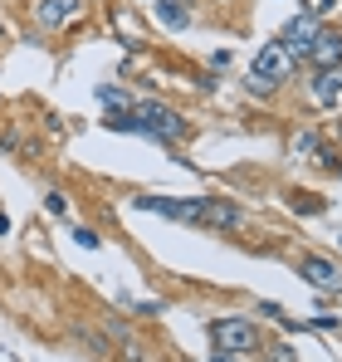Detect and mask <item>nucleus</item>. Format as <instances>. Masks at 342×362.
I'll list each match as a JSON object with an SVG mask.
<instances>
[{"instance_id": "nucleus-13", "label": "nucleus", "mask_w": 342, "mask_h": 362, "mask_svg": "<svg viewBox=\"0 0 342 362\" xmlns=\"http://www.w3.org/2000/svg\"><path fill=\"white\" fill-rule=\"evenodd\" d=\"M293 152H318V132H298L293 137Z\"/></svg>"}, {"instance_id": "nucleus-2", "label": "nucleus", "mask_w": 342, "mask_h": 362, "mask_svg": "<svg viewBox=\"0 0 342 362\" xmlns=\"http://www.w3.org/2000/svg\"><path fill=\"white\" fill-rule=\"evenodd\" d=\"M108 127H117V132H142V137H157V142H176V137L186 132V127H181V118L171 113L167 103H152V98L132 103V113L108 118Z\"/></svg>"}, {"instance_id": "nucleus-15", "label": "nucleus", "mask_w": 342, "mask_h": 362, "mask_svg": "<svg viewBox=\"0 0 342 362\" xmlns=\"http://www.w3.org/2000/svg\"><path fill=\"white\" fill-rule=\"evenodd\" d=\"M211 362H240V353H216Z\"/></svg>"}, {"instance_id": "nucleus-1", "label": "nucleus", "mask_w": 342, "mask_h": 362, "mask_svg": "<svg viewBox=\"0 0 342 362\" xmlns=\"http://www.w3.org/2000/svg\"><path fill=\"white\" fill-rule=\"evenodd\" d=\"M132 206L137 211H157L167 221H186V226H216V230L240 226V206L220 201V196H137Z\"/></svg>"}, {"instance_id": "nucleus-14", "label": "nucleus", "mask_w": 342, "mask_h": 362, "mask_svg": "<svg viewBox=\"0 0 342 362\" xmlns=\"http://www.w3.org/2000/svg\"><path fill=\"white\" fill-rule=\"evenodd\" d=\"M73 240L83 245V250H98V235H93V230H83V226H78V230H73Z\"/></svg>"}, {"instance_id": "nucleus-11", "label": "nucleus", "mask_w": 342, "mask_h": 362, "mask_svg": "<svg viewBox=\"0 0 342 362\" xmlns=\"http://www.w3.org/2000/svg\"><path fill=\"white\" fill-rule=\"evenodd\" d=\"M98 103H103L108 113H132V98H127L122 88H113V83H103V88H98Z\"/></svg>"}, {"instance_id": "nucleus-17", "label": "nucleus", "mask_w": 342, "mask_h": 362, "mask_svg": "<svg viewBox=\"0 0 342 362\" xmlns=\"http://www.w3.org/2000/svg\"><path fill=\"white\" fill-rule=\"evenodd\" d=\"M338 245H342V230H338Z\"/></svg>"}, {"instance_id": "nucleus-8", "label": "nucleus", "mask_w": 342, "mask_h": 362, "mask_svg": "<svg viewBox=\"0 0 342 362\" xmlns=\"http://www.w3.org/2000/svg\"><path fill=\"white\" fill-rule=\"evenodd\" d=\"M78 10H83V0H40V25H69V20H78Z\"/></svg>"}, {"instance_id": "nucleus-10", "label": "nucleus", "mask_w": 342, "mask_h": 362, "mask_svg": "<svg viewBox=\"0 0 342 362\" xmlns=\"http://www.w3.org/2000/svg\"><path fill=\"white\" fill-rule=\"evenodd\" d=\"M157 20H162L167 30H181V25L191 20V10H186V5H176V0H157Z\"/></svg>"}, {"instance_id": "nucleus-5", "label": "nucleus", "mask_w": 342, "mask_h": 362, "mask_svg": "<svg viewBox=\"0 0 342 362\" xmlns=\"http://www.w3.org/2000/svg\"><path fill=\"white\" fill-rule=\"evenodd\" d=\"M298 274H303L313 289H323V294H342L338 264H328V259H318V255H303V259H298Z\"/></svg>"}, {"instance_id": "nucleus-12", "label": "nucleus", "mask_w": 342, "mask_h": 362, "mask_svg": "<svg viewBox=\"0 0 342 362\" xmlns=\"http://www.w3.org/2000/svg\"><path fill=\"white\" fill-rule=\"evenodd\" d=\"M45 211H49V216H69V201H64L59 191H49V196H45Z\"/></svg>"}, {"instance_id": "nucleus-16", "label": "nucleus", "mask_w": 342, "mask_h": 362, "mask_svg": "<svg viewBox=\"0 0 342 362\" xmlns=\"http://www.w3.org/2000/svg\"><path fill=\"white\" fill-rule=\"evenodd\" d=\"M5 230H10V221H5V216H0V235H5Z\"/></svg>"}, {"instance_id": "nucleus-4", "label": "nucleus", "mask_w": 342, "mask_h": 362, "mask_svg": "<svg viewBox=\"0 0 342 362\" xmlns=\"http://www.w3.org/2000/svg\"><path fill=\"white\" fill-rule=\"evenodd\" d=\"M211 338L220 343V353H249V348H259V328L249 318H216Z\"/></svg>"}, {"instance_id": "nucleus-3", "label": "nucleus", "mask_w": 342, "mask_h": 362, "mask_svg": "<svg viewBox=\"0 0 342 362\" xmlns=\"http://www.w3.org/2000/svg\"><path fill=\"white\" fill-rule=\"evenodd\" d=\"M288 74H293V54H288L279 40H269V45L254 54V64H249V88H264V93H269V88L284 83Z\"/></svg>"}, {"instance_id": "nucleus-6", "label": "nucleus", "mask_w": 342, "mask_h": 362, "mask_svg": "<svg viewBox=\"0 0 342 362\" xmlns=\"http://www.w3.org/2000/svg\"><path fill=\"white\" fill-rule=\"evenodd\" d=\"M313 35H318V20H313V15H298V20H288V25H284L279 45H284L293 59H308V49H313Z\"/></svg>"}, {"instance_id": "nucleus-7", "label": "nucleus", "mask_w": 342, "mask_h": 362, "mask_svg": "<svg viewBox=\"0 0 342 362\" xmlns=\"http://www.w3.org/2000/svg\"><path fill=\"white\" fill-rule=\"evenodd\" d=\"M308 59L318 64V69L342 64V30H318V35H313V49H308Z\"/></svg>"}, {"instance_id": "nucleus-9", "label": "nucleus", "mask_w": 342, "mask_h": 362, "mask_svg": "<svg viewBox=\"0 0 342 362\" xmlns=\"http://www.w3.org/2000/svg\"><path fill=\"white\" fill-rule=\"evenodd\" d=\"M313 93H318V103H338V93H342V64H328V69H318V78H313Z\"/></svg>"}]
</instances>
